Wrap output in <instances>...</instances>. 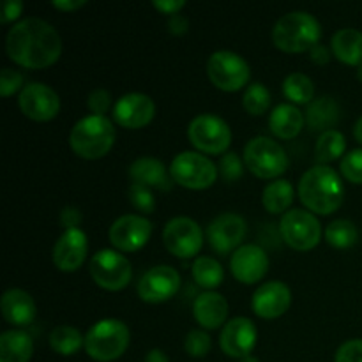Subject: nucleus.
I'll return each mask as SVG.
<instances>
[{
  "instance_id": "obj_1",
  "label": "nucleus",
  "mask_w": 362,
  "mask_h": 362,
  "mask_svg": "<svg viewBox=\"0 0 362 362\" xmlns=\"http://www.w3.org/2000/svg\"><path fill=\"white\" fill-rule=\"evenodd\" d=\"M6 49L9 59L18 66L42 69L59 60L62 39L52 23L42 18L28 16L7 32Z\"/></svg>"
},
{
  "instance_id": "obj_2",
  "label": "nucleus",
  "mask_w": 362,
  "mask_h": 362,
  "mask_svg": "<svg viewBox=\"0 0 362 362\" xmlns=\"http://www.w3.org/2000/svg\"><path fill=\"white\" fill-rule=\"evenodd\" d=\"M299 198L311 212L332 214L343 202L341 179L331 166H313L300 177Z\"/></svg>"
},
{
  "instance_id": "obj_3",
  "label": "nucleus",
  "mask_w": 362,
  "mask_h": 362,
  "mask_svg": "<svg viewBox=\"0 0 362 362\" xmlns=\"http://www.w3.org/2000/svg\"><path fill=\"white\" fill-rule=\"evenodd\" d=\"M322 27L313 14L306 11H292L276 21L272 41L286 53H300L320 45Z\"/></svg>"
},
{
  "instance_id": "obj_4",
  "label": "nucleus",
  "mask_w": 362,
  "mask_h": 362,
  "mask_svg": "<svg viewBox=\"0 0 362 362\" xmlns=\"http://www.w3.org/2000/svg\"><path fill=\"white\" fill-rule=\"evenodd\" d=\"M115 141V127L108 117L87 115L78 120L69 133L74 154L83 159H99L110 152Z\"/></svg>"
},
{
  "instance_id": "obj_5",
  "label": "nucleus",
  "mask_w": 362,
  "mask_h": 362,
  "mask_svg": "<svg viewBox=\"0 0 362 362\" xmlns=\"http://www.w3.org/2000/svg\"><path fill=\"white\" fill-rule=\"evenodd\" d=\"M129 338V329L122 320L105 318L95 322L85 334V352L99 362L115 361L127 350Z\"/></svg>"
},
{
  "instance_id": "obj_6",
  "label": "nucleus",
  "mask_w": 362,
  "mask_h": 362,
  "mask_svg": "<svg viewBox=\"0 0 362 362\" xmlns=\"http://www.w3.org/2000/svg\"><path fill=\"white\" fill-rule=\"evenodd\" d=\"M244 163L253 175L260 179L279 177L288 166V156L283 145L269 136L251 138L244 147Z\"/></svg>"
},
{
  "instance_id": "obj_7",
  "label": "nucleus",
  "mask_w": 362,
  "mask_h": 362,
  "mask_svg": "<svg viewBox=\"0 0 362 362\" xmlns=\"http://www.w3.org/2000/svg\"><path fill=\"white\" fill-rule=\"evenodd\" d=\"M218 172L212 159L200 152L184 151L173 158L170 165V175L179 186L187 189H205L218 179Z\"/></svg>"
},
{
  "instance_id": "obj_8",
  "label": "nucleus",
  "mask_w": 362,
  "mask_h": 362,
  "mask_svg": "<svg viewBox=\"0 0 362 362\" xmlns=\"http://www.w3.org/2000/svg\"><path fill=\"white\" fill-rule=\"evenodd\" d=\"M207 76L218 88L226 92L240 90L250 81V64L230 49L214 52L207 60Z\"/></svg>"
},
{
  "instance_id": "obj_9",
  "label": "nucleus",
  "mask_w": 362,
  "mask_h": 362,
  "mask_svg": "<svg viewBox=\"0 0 362 362\" xmlns=\"http://www.w3.org/2000/svg\"><path fill=\"white\" fill-rule=\"evenodd\" d=\"M189 141L207 154H225L232 144V131L225 119L214 113L197 115L187 126Z\"/></svg>"
},
{
  "instance_id": "obj_10",
  "label": "nucleus",
  "mask_w": 362,
  "mask_h": 362,
  "mask_svg": "<svg viewBox=\"0 0 362 362\" xmlns=\"http://www.w3.org/2000/svg\"><path fill=\"white\" fill-rule=\"evenodd\" d=\"M279 230L288 246L297 251L313 250L322 239V225L317 216L304 209L285 212L279 221Z\"/></svg>"
},
{
  "instance_id": "obj_11",
  "label": "nucleus",
  "mask_w": 362,
  "mask_h": 362,
  "mask_svg": "<svg viewBox=\"0 0 362 362\" xmlns=\"http://www.w3.org/2000/svg\"><path fill=\"white\" fill-rule=\"evenodd\" d=\"M92 279L105 290H122L129 285L131 264L120 251L117 250H101L90 258L88 264Z\"/></svg>"
},
{
  "instance_id": "obj_12",
  "label": "nucleus",
  "mask_w": 362,
  "mask_h": 362,
  "mask_svg": "<svg viewBox=\"0 0 362 362\" xmlns=\"http://www.w3.org/2000/svg\"><path fill=\"white\" fill-rule=\"evenodd\" d=\"M166 250L179 258H193L204 246V232L194 219L177 216L163 230Z\"/></svg>"
},
{
  "instance_id": "obj_13",
  "label": "nucleus",
  "mask_w": 362,
  "mask_h": 362,
  "mask_svg": "<svg viewBox=\"0 0 362 362\" xmlns=\"http://www.w3.org/2000/svg\"><path fill=\"white\" fill-rule=\"evenodd\" d=\"M246 233V219L235 212H223L207 226V240L218 255H228L239 250Z\"/></svg>"
},
{
  "instance_id": "obj_14",
  "label": "nucleus",
  "mask_w": 362,
  "mask_h": 362,
  "mask_svg": "<svg viewBox=\"0 0 362 362\" xmlns=\"http://www.w3.org/2000/svg\"><path fill=\"white\" fill-rule=\"evenodd\" d=\"M152 235V223L138 214H124L110 226V243L113 247L126 253L141 250Z\"/></svg>"
},
{
  "instance_id": "obj_15",
  "label": "nucleus",
  "mask_w": 362,
  "mask_h": 362,
  "mask_svg": "<svg viewBox=\"0 0 362 362\" xmlns=\"http://www.w3.org/2000/svg\"><path fill=\"white\" fill-rule=\"evenodd\" d=\"M20 108L23 115L28 119L37 120V122H46L57 117L60 110V98L49 85L32 81L27 83L20 92Z\"/></svg>"
},
{
  "instance_id": "obj_16",
  "label": "nucleus",
  "mask_w": 362,
  "mask_h": 362,
  "mask_svg": "<svg viewBox=\"0 0 362 362\" xmlns=\"http://www.w3.org/2000/svg\"><path fill=\"white\" fill-rule=\"evenodd\" d=\"M180 288V274L170 265L148 269L138 281V296L145 303H165Z\"/></svg>"
},
{
  "instance_id": "obj_17",
  "label": "nucleus",
  "mask_w": 362,
  "mask_h": 362,
  "mask_svg": "<svg viewBox=\"0 0 362 362\" xmlns=\"http://www.w3.org/2000/svg\"><path fill=\"white\" fill-rule=\"evenodd\" d=\"M257 327L253 320L246 317H235L226 322L219 334V346L223 352L235 359H244L251 356L257 345Z\"/></svg>"
},
{
  "instance_id": "obj_18",
  "label": "nucleus",
  "mask_w": 362,
  "mask_h": 362,
  "mask_svg": "<svg viewBox=\"0 0 362 362\" xmlns=\"http://www.w3.org/2000/svg\"><path fill=\"white\" fill-rule=\"evenodd\" d=\"M156 115V105L147 94L129 92L117 99L113 105V119L119 126L127 129H140L152 122Z\"/></svg>"
},
{
  "instance_id": "obj_19",
  "label": "nucleus",
  "mask_w": 362,
  "mask_h": 362,
  "mask_svg": "<svg viewBox=\"0 0 362 362\" xmlns=\"http://www.w3.org/2000/svg\"><path fill=\"white\" fill-rule=\"evenodd\" d=\"M230 269L237 281L251 283L260 281L269 269V257L265 250L258 244H243L237 251H233L230 258Z\"/></svg>"
},
{
  "instance_id": "obj_20",
  "label": "nucleus",
  "mask_w": 362,
  "mask_h": 362,
  "mask_svg": "<svg viewBox=\"0 0 362 362\" xmlns=\"http://www.w3.org/2000/svg\"><path fill=\"white\" fill-rule=\"evenodd\" d=\"M88 243L83 230L71 228L66 230L53 244L52 258L57 269L64 272H74L81 267L87 257Z\"/></svg>"
},
{
  "instance_id": "obj_21",
  "label": "nucleus",
  "mask_w": 362,
  "mask_h": 362,
  "mask_svg": "<svg viewBox=\"0 0 362 362\" xmlns=\"http://www.w3.org/2000/svg\"><path fill=\"white\" fill-rule=\"evenodd\" d=\"M292 292L283 281H269L258 286L251 299V308L260 318H278L290 308Z\"/></svg>"
},
{
  "instance_id": "obj_22",
  "label": "nucleus",
  "mask_w": 362,
  "mask_h": 362,
  "mask_svg": "<svg viewBox=\"0 0 362 362\" xmlns=\"http://www.w3.org/2000/svg\"><path fill=\"white\" fill-rule=\"evenodd\" d=\"M0 310H2L4 318L16 327L30 325L37 313L32 296L21 288H9L4 292L0 299Z\"/></svg>"
},
{
  "instance_id": "obj_23",
  "label": "nucleus",
  "mask_w": 362,
  "mask_h": 362,
  "mask_svg": "<svg viewBox=\"0 0 362 362\" xmlns=\"http://www.w3.org/2000/svg\"><path fill=\"white\" fill-rule=\"evenodd\" d=\"M194 320L205 329H218L225 325L226 317H228V303L221 293L209 290V292L200 293L193 303Z\"/></svg>"
},
{
  "instance_id": "obj_24",
  "label": "nucleus",
  "mask_w": 362,
  "mask_h": 362,
  "mask_svg": "<svg viewBox=\"0 0 362 362\" xmlns=\"http://www.w3.org/2000/svg\"><path fill=\"white\" fill-rule=\"evenodd\" d=\"M129 177L133 184H141L151 189L168 191L172 187L166 166L152 156H141L134 159L129 166Z\"/></svg>"
},
{
  "instance_id": "obj_25",
  "label": "nucleus",
  "mask_w": 362,
  "mask_h": 362,
  "mask_svg": "<svg viewBox=\"0 0 362 362\" xmlns=\"http://www.w3.org/2000/svg\"><path fill=\"white\" fill-rule=\"evenodd\" d=\"M306 117L292 103H281L276 106L269 117V127L272 133L283 140H292L304 127Z\"/></svg>"
},
{
  "instance_id": "obj_26",
  "label": "nucleus",
  "mask_w": 362,
  "mask_h": 362,
  "mask_svg": "<svg viewBox=\"0 0 362 362\" xmlns=\"http://www.w3.org/2000/svg\"><path fill=\"white\" fill-rule=\"evenodd\" d=\"M34 354L30 334L21 329H11L0 334V362H28Z\"/></svg>"
},
{
  "instance_id": "obj_27",
  "label": "nucleus",
  "mask_w": 362,
  "mask_h": 362,
  "mask_svg": "<svg viewBox=\"0 0 362 362\" xmlns=\"http://www.w3.org/2000/svg\"><path fill=\"white\" fill-rule=\"evenodd\" d=\"M332 53L341 62L362 66V32L357 28H341L331 39Z\"/></svg>"
},
{
  "instance_id": "obj_28",
  "label": "nucleus",
  "mask_w": 362,
  "mask_h": 362,
  "mask_svg": "<svg viewBox=\"0 0 362 362\" xmlns=\"http://www.w3.org/2000/svg\"><path fill=\"white\" fill-rule=\"evenodd\" d=\"M339 119V106L329 95L318 98L308 105L306 110V124L311 131H329V127L334 126Z\"/></svg>"
},
{
  "instance_id": "obj_29",
  "label": "nucleus",
  "mask_w": 362,
  "mask_h": 362,
  "mask_svg": "<svg viewBox=\"0 0 362 362\" xmlns=\"http://www.w3.org/2000/svg\"><path fill=\"white\" fill-rule=\"evenodd\" d=\"M262 202H264V207L271 214L285 212L293 202L292 182L285 179H276L274 182L267 184L264 189V194H262Z\"/></svg>"
},
{
  "instance_id": "obj_30",
  "label": "nucleus",
  "mask_w": 362,
  "mask_h": 362,
  "mask_svg": "<svg viewBox=\"0 0 362 362\" xmlns=\"http://www.w3.org/2000/svg\"><path fill=\"white\" fill-rule=\"evenodd\" d=\"M49 346L60 356H74L85 346V338L73 325H59L49 332Z\"/></svg>"
},
{
  "instance_id": "obj_31",
  "label": "nucleus",
  "mask_w": 362,
  "mask_h": 362,
  "mask_svg": "<svg viewBox=\"0 0 362 362\" xmlns=\"http://www.w3.org/2000/svg\"><path fill=\"white\" fill-rule=\"evenodd\" d=\"M193 278L202 288H207L209 292V290H214L221 285L223 278H225V271H223V265L216 258L198 257L193 262Z\"/></svg>"
},
{
  "instance_id": "obj_32",
  "label": "nucleus",
  "mask_w": 362,
  "mask_h": 362,
  "mask_svg": "<svg viewBox=\"0 0 362 362\" xmlns=\"http://www.w3.org/2000/svg\"><path fill=\"white\" fill-rule=\"evenodd\" d=\"M345 147L346 141L343 133L336 129H329L318 136L317 145H315V158H317L318 165H327V163L343 156Z\"/></svg>"
},
{
  "instance_id": "obj_33",
  "label": "nucleus",
  "mask_w": 362,
  "mask_h": 362,
  "mask_svg": "<svg viewBox=\"0 0 362 362\" xmlns=\"http://www.w3.org/2000/svg\"><path fill=\"white\" fill-rule=\"evenodd\" d=\"M283 94L286 95V99H290L292 103L297 105H306L313 99L315 87L313 81L308 74L304 73H292L285 78L283 81Z\"/></svg>"
},
{
  "instance_id": "obj_34",
  "label": "nucleus",
  "mask_w": 362,
  "mask_h": 362,
  "mask_svg": "<svg viewBox=\"0 0 362 362\" xmlns=\"http://www.w3.org/2000/svg\"><path fill=\"white\" fill-rule=\"evenodd\" d=\"M325 239L331 246L345 250V247L354 246L357 243L359 232H357V226L349 219H334L325 228Z\"/></svg>"
},
{
  "instance_id": "obj_35",
  "label": "nucleus",
  "mask_w": 362,
  "mask_h": 362,
  "mask_svg": "<svg viewBox=\"0 0 362 362\" xmlns=\"http://www.w3.org/2000/svg\"><path fill=\"white\" fill-rule=\"evenodd\" d=\"M271 105V92L262 81H255L246 88L243 95V106L251 115H262Z\"/></svg>"
},
{
  "instance_id": "obj_36",
  "label": "nucleus",
  "mask_w": 362,
  "mask_h": 362,
  "mask_svg": "<svg viewBox=\"0 0 362 362\" xmlns=\"http://www.w3.org/2000/svg\"><path fill=\"white\" fill-rule=\"evenodd\" d=\"M127 197H129V202L133 204V207L138 209L140 212H145V214L154 212L156 198L152 194L151 187L141 186V184H131L129 189H127Z\"/></svg>"
},
{
  "instance_id": "obj_37",
  "label": "nucleus",
  "mask_w": 362,
  "mask_h": 362,
  "mask_svg": "<svg viewBox=\"0 0 362 362\" xmlns=\"http://www.w3.org/2000/svg\"><path fill=\"white\" fill-rule=\"evenodd\" d=\"M211 336L202 329H193L184 339V349L191 357H205L211 350Z\"/></svg>"
},
{
  "instance_id": "obj_38",
  "label": "nucleus",
  "mask_w": 362,
  "mask_h": 362,
  "mask_svg": "<svg viewBox=\"0 0 362 362\" xmlns=\"http://www.w3.org/2000/svg\"><path fill=\"white\" fill-rule=\"evenodd\" d=\"M341 173L354 184H362V148H354L341 159Z\"/></svg>"
},
{
  "instance_id": "obj_39",
  "label": "nucleus",
  "mask_w": 362,
  "mask_h": 362,
  "mask_svg": "<svg viewBox=\"0 0 362 362\" xmlns=\"http://www.w3.org/2000/svg\"><path fill=\"white\" fill-rule=\"evenodd\" d=\"M219 173L226 182H235L243 177V161L235 152H226L219 159Z\"/></svg>"
},
{
  "instance_id": "obj_40",
  "label": "nucleus",
  "mask_w": 362,
  "mask_h": 362,
  "mask_svg": "<svg viewBox=\"0 0 362 362\" xmlns=\"http://www.w3.org/2000/svg\"><path fill=\"white\" fill-rule=\"evenodd\" d=\"M21 85H23V74L11 67H4L0 73V94L7 98V95L14 94L18 88H21Z\"/></svg>"
},
{
  "instance_id": "obj_41",
  "label": "nucleus",
  "mask_w": 362,
  "mask_h": 362,
  "mask_svg": "<svg viewBox=\"0 0 362 362\" xmlns=\"http://www.w3.org/2000/svg\"><path fill=\"white\" fill-rule=\"evenodd\" d=\"M88 110L92 112V115H103L112 108V95L106 88H95V90L90 92L88 95Z\"/></svg>"
},
{
  "instance_id": "obj_42",
  "label": "nucleus",
  "mask_w": 362,
  "mask_h": 362,
  "mask_svg": "<svg viewBox=\"0 0 362 362\" xmlns=\"http://www.w3.org/2000/svg\"><path fill=\"white\" fill-rule=\"evenodd\" d=\"M334 362H362V339H349L336 350Z\"/></svg>"
},
{
  "instance_id": "obj_43",
  "label": "nucleus",
  "mask_w": 362,
  "mask_h": 362,
  "mask_svg": "<svg viewBox=\"0 0 362 362\" xmlns=\"http://www.w3.org/2000/svg\"><path fill=\"white\" fill-rule=\"evenodd\" d=\"M60 225L64 226L66 230H71V228H78V225L81 223V219H83V216H81L80 209L73 207V205H66V207L62 209V212H60Z\"/></svg>"
},
{
  "instance_id": "obj_44",
  "label": "nucleus",
  "mask_w": 362,
  "mask_h": 362,
  "mask_svg": "<svg viewBox=\"0 0 362 362\" xmlns=\"http://www.w3.org/2000/svg\"><path fill=\"white\" fill-rule=\"evenodd\" d=\"M23 11V2L21 0H6L2 4V11H0V21L2 23H9L14 21Z\"/></svg>"
},
{
  "instance_id": "obj_45",
  "label": "nucleus",
  "mask_w": 362,
  "mask_h": 362,
  "mask_svg": "<svg viewBox=\"0 0 362 362\" xmlns=\"http://www.w3.org/2000/svg\"><path fill=\"white\" fill-rule=\"evenodd\" d=\"M152 6L158 11H161L163 14H177L184 6H186V0H154Z\"/></svg>"
},
{
  "instance_id": "obj_46",
  "label": "nucleus",
  "mask_w": 362,
  "mask_h": 362,
  "mask_svg": "<svg viewBox=\"0 0 362 362\" xmlns=\"http://www.w3.org/2000/svg\"><path fill=\"white\" fill-rule=\"evenodd\" d=\"M187 27H189V20L182 14H172L168 20V30L175 35H182L187 32Z\"/></svg>"
},
{
  "instance_id": "obj_47",
  "label": "nucleus",
  "mask_w": 362,
  "mask_h": 362,
  "mask_svg": "<svg viewBox=\"0 0 362 362\" xmlns=\"http://www.w3.org/2000/svg\"><path fill=\"white\" fill-rule=\"evenodd\" d=\"M85 4H87L85 0H53L52 6L60 11H76L83 7Z\"/></svg>"
},
{
  "instance_id": "obj_48",
  "label": "nucleus",
  "mask_w": 362,
  "mask_h": 362,
  "mask_svg": "<svg viewBox=\"0 0 362 362\" xmlns=\"http://www.w3.org/2000/svg\"><path fill=\"white\" fill-rule=\"evenodd\" d=\"M310 52H311L310 59L313 60L315 64L329 62V49L325 48L324 45H317V46H315V48H311Z\"/></svg>"
},
{
  "instance_id": "obj_49",
  "label": "nucleus",
  "mask_w": 362,
  "mask_h": 362,
  "mask_svg": "<svg viewBox=\"0 0 362 362\" xmlns=\"http://www.w3.org/2000/svg\"><path fill=\"white\" fill-rule=\"evenodd\" d=\"M145 362H170L166 354L159 349H152L151 352L145 356Z\"/></svg>"
},
{
  "instance_id": "obj_50",
  "label": "nucleus",
  "mask_w": 362,
  "mask_h": 362,
  "mask_svg": "<svg viewBox=\"0 0 362 362\" xmlns=\"http://www.w3.org/2000/svg\"><path fill=\"white\" fill-rule=\"evenodd\" d=\"M354 136H356V140L359 141V144H362V117L356 122V127H354Z\"/></svg>"
},
{
  "instance_id": "obj_51",
  "label": "nucleus",
  "mask_w": 362,
  "mask_h": 362,
  "mask_svg": "<svg viewBox=\"0 0 362 362\" xmlns=\"http://www.w3.org/2000/svg\"><path fill=\"white\" fill-rule=\"evenodd\" d=\"M239 362H260V359L255 356H247V357H244V359H240Z\"/></svg>"
},
{
  "instance_id": "obj_52",
  "label": "nucleus",
  "mask_w": 362,
  "mask_h": 362,
  "mask_svg": "<svg viewBox=\"0 0 362 362\" xmlns=\"http://www.w3.org/2000/svg\"><path fill=\"white\" fill-rule=\"evenodd\" d=\"M357 80L362 81V66H359V69H357Z\"/></svg>"
}]
</instances>
